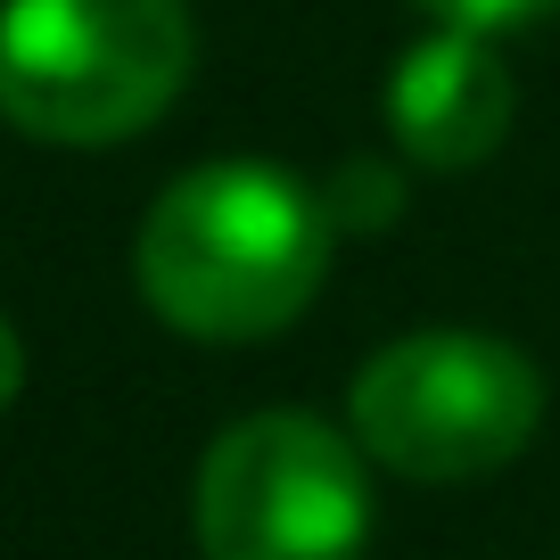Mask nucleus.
<instances>
[{
    "instance_id": "obj_6",
    "label": "nucleus",
    "mask_w": 560,
    "mask_h": 560,
    "mask_svg": "<svg viewBox=\"0 0 560 560\" xmlns=\"http://www.w3.org/2000/svg\"><path fill=\"white\" fill-rule=\"evenodd\" d=\"M322 207H330V231H387L396 223V207H404V182L387 174V165H347V174L330 182V198H322Z\"/></svg>"
},
{
    "instance_id": "obj_7",
    "label": "nucleus",
    "mask_w": 560,
    "mask_h": 560,
    "mask_svg": "<svg viewBox=\"0 0 560 560\" xmlns=\"http://www.w3.org/2000/svg\"><path fill=\"white\" fill-rule=\"evenodd\" d=\"M420 18H438L445 34H520V25H536V18H552L560 0H412Z\"/></svg>"
},
{
    "instance_id": "obj_8",
    "label": "nucleus",
    "mask_w": 560,
    "mask_h": 560,
    "mask_svg": "<svg viewBox=\"0 0 560 560\" xmlns=\"http://www.w3.org/2000/svg\"><path fill=\"white\" fill-rule=\"evenodd\" d=\"M25 387V347H18V330L0 322V412H9V396Z\"/></svg>"
},
{
    "instance_id": "obj_5",
    "label": "nucleus",
    "mask_w": 560,
    "mask_h": 560,
    "mask_svg": "<svg viewBox=\"0 0 560 560\" xmlns=\"http://www.w3.org/2000/svg\"><path fill=\"white\" fill-rule=\"evenodd\" d=\"M387 132L429 174H470L511 132V67L487 34H429L387 74Z\"/></svg>"
},
{
    "instance_id": "obj_2",
    "label": "nucleus",
    "mask_w": 560,
    "mask_h": 560,
    "mask_svg": "<svg viewBox=\"0 0 560 560\" xmlns=\"http://www.w3.org/2000/svg\"><path fill=\"white\" fill-rule=\"evenodd\" d=\"M182 0H0V116L58 149H100L158 124L190 83Z\"/></svg>"
},
{
    "instance_id": "obj_1",
    "label": "nucleus",
    "mask_w": 560,
    "mask_h": 560,
    "mask_svg": "<svg viewBox=\"0 0 560 560\" xmlns=\"http://www.w3.org/2000/svg\"><path fill=\"white\" fill-rule=\"evenodd\" d=\"M330 207L280 165H198L149 207L132 247L149 314L190 338L240 347L272 338L314 305L330 272Z\"/></svg>"
},
{
    "instance_id": "obj_4",
    "label": "nucleus",
    "mask_w": 560,
    "mask_h": 560,
    "mask_svg": "<svg viewBox=\"0 0 560 560\" xmlns=\"http://www.w3.org/2000/svg\"><path fill=\"white\" fill-rule=\"evenodd\" d=\"M371 536V487L354 445L314 412H256L223 429L198 470L207 560H354Z\"/></svg>"
},
{
    "instance_id": "obj_3",
    "label": "nucleus",
    "mask_w": 560,
    "mask_h": 560,
    "mask_svg": "<svg viewBox=\"0 0 560 560\" xmlns=\"http://www.w3.org/2000/svg\"><path fill=\"white\" fill-rule=\"evenodd\" d=\"M544 380L520 347L478 330H420L371 354L354 380V438L396 478H487L536 438Z\"/></svg>"
}]
</instances>
